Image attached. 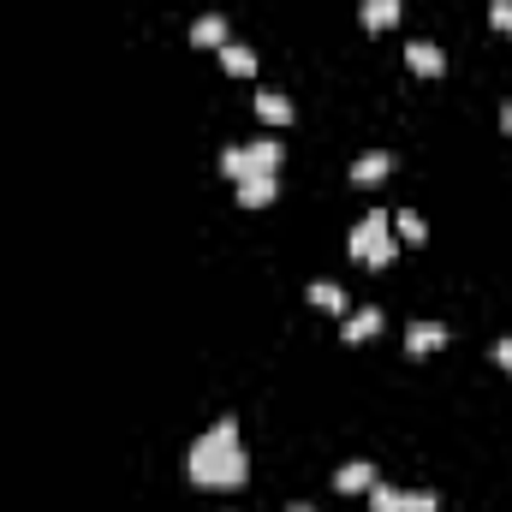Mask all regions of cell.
Instances as JSON below:
<instances>
[{
  "mask_svg": "<svg viewBox=\"0 0 512 512\" xmlns=\"http://www.w3.org/2000/svg\"><path fill=\"white\" fill-rule=\"evenodd\" d=\"M185 477L197 489H245L251 477V453H245V435H239V417H215L191 453H185Z\"/></svg>",
  "mask_w": 512,
  "mask_h": 512,
  "instance_id": "1",
  "label": "cell"
},
{
  "mask_svg": "<svg viewBox=\"0 0 512 512\" xmlns=\"http://www.w3.org/2000/svg\"><path fill=\"white\" fill-rule=\"evenodd\" d=\"M346 256H352L358 268H387V262L399 256L393 251V215H387V209H370V215L346 233Z\"/></svg>",
  "mask_w": 512,
  "mask_h": 512,
  "instance_id": "2",
  "label": "cell"
},
{
  "mask_svg": "<svg viewBox=\"0 0 512 512\" xmlns=\"http://www.w3.org/2000/svg\"><path fill=\"white\" fill-rule=\"evenodd\" d=\"M280 161H286V155H280V143H274V137H251V143L221 149V161H215V167L239 185V179H256V173H280Z\"/></svg>",
  "mask_w": 512,
  "mask_h": 512,
  "instance_id": "3",
  "label": "cell"
},
{
  "mask_svg": "<svg viewBox=\"0 0 512 512\" xmlns=\"http://www.w3.org/2000/svg\"><path fill=\"white\" fill-rule=\"evenodd\" d=\"M382 328H387V316L376 310V304H364V310H346V316H340V340H346V346H370Z\"/></svg>",
  "mask_w": 512,
  "mask_h": 512,
  "instance_id": "4",
  "label": "cell"
},
{
  "mask_svg": "<svg viewBox=\"0 0 512 512\" xmlns=\"http://www.w3.org/2000/svg\"><path fill=\"white\" fill-rule=\"evenodd\" d=\"M447 346V322H405V358H429Z\"/></svg>",
  "mask_w": 512,
  "mask_h": 512,
  "instance_id": "5",
  "label": "cell"
},
{
  "mask_svg": "<svg viewBox=\"0 0 512 512\" xmlns=\"http://www.w3.org/2000/svg\"><path fill=\"white\" fill-rule=\"evenodd\" d=\"M382 477H376V465L370 459H346L340 471H334V495H370Z\"/></svg>",
  "mask_w": 512,
  "mask_h": 512,
  "instance_id": "6",
  "label": "cell"
},
{
  "mask_svg": "<svg viewBox=\"0 0 512 512\" xmlns=\"http://www.w3.org/2000/svg\"><path fill=\"white\" fill-rule=\"evenodd\" d=\"M251 114L262 120V126H292L298 114H292V96H280V90H256V102H251Z\"/></svg>",
  "mask_w": 512,
  "mask_h": 512,
  "instance_id": "7",
  "label": "cell"
},
{
  "mask_svg": "<svg viewBox=\"0 0 512 512\" xmlns=\"http://www.w3.org/2000/svg\"><path fill=\"white\" fill-rule=\"evenodd\" d=\"M387 173H393V155H387V149H364V155L352 161V185H358V191H370V185H382Z\"/></svg>",
  "mask_w": 512,
  "mask_h": 512,
  "instance_id": "8",
  "label": "cell"
},
{
  "mask_svg": "<svg viewBox=\"0 0 512 512\" xmlns=\"http://www.w3.org/2000/svg\"><path fill=\"white\" fill-rule=\"evenodd\" d=\"M399 18H405V0H364V6H358V24H364L370 36H382V30H393Z\"/></svg>",
  "mask_w": 512,
  "mask_h": 512,
  "instance_id": "9",
  "label": "cell"
},
{
  "mask_svg": "<svg viewBox=\"0 0 512 512\" xmlns=\"http://www.w3.org/2000/svg\"><path fill=\"white\" fill-rule=\"evenodd\" d=\"M405 66H411L417 78H441V72H447V54H441L435 42L417 36V42H405Z\"/></svg>",
  "mask_w": 512,
  "mask_h": 512,
  "instance_id": "10",
  "label": "cell"
},
{
  "mask_svg": "<svg viewBox=\"0 0 512 512\" xmlns=\"http://www.w3.org/2000/svg\"><path fill=\"white\" fill-rule=\"evenodd\" d=\"M280 197V173H256V179H239V209H268Z\"/></svg>",
  "mask_w": 512,
  "mask_h": 512,
  "instance_id": "11",
  "label": "cell"
},
{
  "mask_svg": "<svg viewBox=\"0 0 512 512\" xmlns=\"http://www.w3.org/2000/svg\"><path fill=\"white\" fill-rule=\"evenodd\" d=\"M215 60H221L227 78H256V48H245V42H221Z\"/></svg>",
  "mask_w": 512,
  "mask_h": 512,
  "instance_id": "12",
  "label": "cell"
},
{
  "mask_svg": "<svg viewBox=\"0 0 512 512\" xmlns=\"http://www.w3.org/2000/svg\"><path fill=\"white\" fill-rule=\"evenodd\" d=\"M221 42H233V30H227V18H221V12L191 18V48H221Z\"/></svg>",
  "mask_w": 512,
  "mask_h": 512,
  "instance_id": "13",
  "label": "cell"
},
{
  "mask_svg": "<svg viewBox=\"0 0 512 512\" xmlns=\"http://www.w3.org/2000/svg\"><path fill=\"white\" fill-rule=\"evenodd\" d=\"M304 304H316L322 316H346V310H352V304H346V292H340L334 280H310V286H304Z\"/></svg>",
  "mask_w": 512,
  "mask_h": 512,
  "instance_id": "14",
  "label": "cell"
},
{
  "mask_svg": "<svg viewBox=\"0 0 512 512\" xmlns=\"http://www.w3.org/2000/svg\"><path fill=\"white\" fill-rule=\"evenodd\" d=\"M393 233H399L405 245H429V221H423L417 209H399V215H393Z\"/></svg>",
  "mask_w": 512,
  "mask_h": 512,
  "instance_id": "15",
  "label": "cell"
},
{
  "mask_svg": "<svg viewBox=\"0 0 512 512\" xmlns=\"http://www.w3.org/2000/svg\"><path fill=\"white\" fill-rule=\"evenodd\" d=\"M399 512H441V501L429 489H399Z\"/></svg>",
  "mask_w": 512,
  "mask_h": 512,
  "instance_id": "16",
  "label": "cell"
},
{
  "mask_svg": "<svg viewBox=\"0 0 512 512\" xmlns=\"http://www.w3.org/2000/svg\"><path fill=\"white\" fill-rule=\"evenodd\" d=\"M364 501H370V512H399V489H387V483H376V489H370Z\"/></svg>",
  "mask_w": 512,
  "mask_h": 512,
  "instance_id": "17",
  "label": "cell"
},
{
  "mask_svg": "<svg viewBox=\"0 0 512 512\" xmlns=\"http://www.w3.org/2000/svg\"><path fill=\"white\" fill-rule=\"evenodd\" d=\"M489 24H495V30L512 42V0H489Z\"/></svg>",
  "mask_w": 512,
  "mask_h": 512,
  "instance_id": "18",
  "label": "cell"
},
{
  "mask_svg": "<svg viewBox=\"0 0 512 512\" xmlns=\"http://www.w3.org/2000/svg\"><path fill=\"white\" fill-rule=\"evenodd\" d=\"M495 364L512 376V334H507V340H495Z\"/></svg>",
  "mask_w": 512,
  "mask_h": 512,
  "instance_id": "19",
  "label": "cell"
},
{
  "mask_svg": "<svg viewBox=\"0 0 512 512\" xmlns=\"http://www.w3.org/2000/svg\"><path fill=\"white\" fill-rule=\"evenodd\" d=\"M501 131H512V102H501Z\"/></svg>",
  "mask_w": 512,
  "mask_h": 512,
  "instance_id": "20",
  "label": "cell"
},
{
  "mask_svg": "<svg viewBox=\"0 0 512 512\" xmlns=\"http://www.w3.org/2000/svg\"><path fill=\"white\" fill-rule=\"evenodd\" d=\"M286 512H316V507H286Z\"/></svg>",
  "mask_w": 512,
  "mask_h": 512,
  "instance_id": "21",
  "label": "cell"
}]
</instances>
